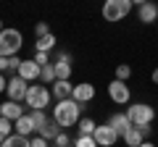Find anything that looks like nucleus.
I'll list each match as a JSON object with an SVG mask.
<instances>
[{
	"mask_svg": "<svg viewBox=\"0 0 158 147\" xmlns=\"http://www.w3.org/2000/svg\"><path fill=\"white\" fill-rule=\"evenodd\" d=\"M79 113H82V105L77 100H58L53 105V121H56L61 129H71L79 124Z\"/></svg>",
	"mask_w": 158,
	"mask_h": 147,
	"instance_id": "1",
	"label": "nucleus"
},
{
	"mask_svg": "<svg viewBox=\"0 0 158 147\" xmlns=\"http://www.w3.org/2000/svg\"><path fill=\"white\" fill-rule=\"evenodd\" d=\"M127 116H129L132 126H137V129H142L145 134H150V124L156 121L153 105H148V102H132V105L127 108Z\"/></svg>",
	"mask_w": 158,
	"mask_h": 147,
	"instance_id": "2",
	"label": "nucleus"
},
{
	"mask_svg": "<svg viewBox=\"0 0 158 147\" xmlns=\"http://www.w3.org/2000/svg\"><path fill=\"white\" fill-rule=\"evenodd\" d=\"M24 45V37L19 29H3L0 32V58H11L21 50Z\"/></svg>",
	"mask_w": 158,
	"mask_h": 147,
	"instance_id": "3",
	"label": "nucleus"
},
{
	"mask_svg": "<svg viewBox=\"0 0 158 147\" xmlns=\"http://www.w3.org/2000/svg\"><path fill=\"white\" fill-rule=\"evenodd\" d=\"M129 11H132V0H106L100 13H103L106 21L116 24V21H121V18L129 16Z\"/></svg>",
	"mask_w": 158,
	"mask_h": 147,
	"instance_id": "4",
	"label": "nucleus"
},
{
	"mask_svg": "<svg viewBox=\"0 0 158 147\" xmlns=\"http://www.w3.org/2000/svg\"><path fill=\"white\" fill-rule=\"evenodd\" d=\"M53 100V92L48 89L45 84H29V92H27V105L32 110H45Z\"/></svg>",
	"mask_w": 158,
	"mask_h": 147,
	"instance_id": "5",
	"label": "nucleus"
},
{
	"mask_svg": "<svg viewBox=\"0 0 158 147\" xmlns=\"http://www.w3.org/2000/svg\"><path fill=\"white\" fill-rule=\"evenodd\" d=\"M108 97H111L116 105H127V102L132 100V89H129V84H127V81L113 79L111 84H108Z\"/></svg>",
	"mask_w": 158,
	"mask_h": 147,
	"instance_id": "6",
	"label": "nucleus"
},
{
	"mask_svg": "<svg viewBox=\"0 0 158 147\" xmlns=\"http://www.w3.org/2000/svg\"><path fill=\"white\" fill-rule=\"evenodd\" d=\"M8 100H16V102H21V100H27V92H29V87H27V79H21V76H11L8 79Z\"/></svg>",
	"mask_w": 158,
	"mask_h": 147,
	"instance_id": "7",
	"label": "nucleus"
},
{
	"mask_svg": "<svg viewBox=\"0 0 158 147\" xmlns=\"http://www.w3.org/2000/svg\"><path fill=\"white\" fill-rule=\"evenodd\" d=\"M71 100H77L79 105L85 108L87 102L95 100V87L90 81H82V84H74V92H71Z\"/></svg>",
	"mask_w": 158,
	"mask_h": 147,
	"instance_id": "8",
	"label": "nucleus"
},
{
	"mask_svg": "<svg viewBox=\"0 0 158 147\" xmlns=\"http://www.w3.org/2000/svg\"><path fill=\"white\" fill-rule=\"evenodd\" d=\"M92 137H95V142L100 147H113L118 142V134L111 129V124H103V126L98 124V129H95V134H92Z\"/></svg>",
	"mask_w": 158,
	"mask_h": 147,
	"instance_id": "9",
	"label": "nucleus"
},
{
	"mask_svg": "<svg viewBox=\"0 0 158 147\" xmlns=\"http://www.w3.org/2000/svg\"><path fill=\"white\" fill-rule=\"evenodd\" d=\"M16 74L21 76V79H27V81H37L40 74H42V66L34 63V58H32V61H21V66H19Z\"/></svg>",
	"mask_w": 158,
	"mask_h": 147,
	"instance_id": "10",
	"label": "nucleus"
},
{
	"mask_svg": "<svg viewBox=\"0 0 158 147\" xmlns=\"http://www.w3.org/2000/svg\"><path fill=\"white\" fill-rule=\"evenodd\" d=\"M53 66H56V79H71V55L69 53H58Z\"/></svg>",
	"mask_w": 158,
	"mask_h": 147,
	"instance_id": "11",
	"label": "nucleus"
},
{
	"mask_svg": "<svg viewBox=\"0 0 158 147\" xmlns=\"http://www.w3.org/2000/svg\"><path fill=\"white\" fill-rule=\"evenodd\" d=\"M108 124H111V129L116 131L118 137H124L127 131L132 129V121H129V116H127V113H113L111 118H108Z\"/></svg>",
	"mask_w": 158,
	"mask_h": 147,
	"instance_id": "12",
	"label": "nucleus"
},
{
	"mask_svg": "<svg viewBox=\"0 0 158 147\" xmlns=\"http://www.w3.org/2000/svg\"><path fill=\"white\" fill-rule=\"evenodd\" d=\"M137 18H140L142 24H153L158 18V6L153 3V0H148V3H142V6H137Z\"/></svg>",
	"mask_w": 158,
	"mask_h": 147,
	"instance_id": "13",
	"label": "nucleus"
},
{
	"mask_svg": "<svg viewBox=\"0 0 158 147\" xmlns=\"http://www.w3.org/2000/svg\"><path fill=\"white\" fill-rule=\"evenodd\" d=\"M0 116L8 118V121H19V118L24 116V105H19L16 100H8V102L0 105Z\"/></svg>",
	"mask_w": 158,
	"mask_h": 147,
	"instance_id": "14",
	"label": "nucleus"
},
{
	"mask_svg": "<svg viewBox=\"0 0 158 147\" xmlns=\"http://www.w3.org/2000/svg\"><path fill=\"white\" fill-rule=\"evenodd\" d=\"M53 97H56V100H69V97H71V92H74V84L69 79H56L53 81Z\"/></svg>",
	"mask_w": 158,
	"mask_h": 147,
	"instance_id": "15",
	"label": "nucleus"
},
{
	"mask_svg": "<svg viewBox=\"0 0 158 147\" xmlns=\"http://www.w3.org/2000/svg\"><path fill=\"white\" fill-rule=\"evenodd\" d=\"M13 131H16V134H21V137H29L32 131H37V126H34V118H32L29 113H24L19 121H13Z\"/></svg>",
	"mask_w": 158,
	"mask_h": 147,
	"instance_id": "16",
	"label": "nucleus"
},
{
	"mask_svg": "<svg viewBox=\"0 0 158 147\" xmlns=\"http://www.w3.org/2000/svg\"><path fill=\"white\" fill-rule=\"evenodd\" d=\"M145 137H148V134H145L142 129H137V126H132V129L127 131V134L121 137V139H124V145H127V147H140L142 142H145Z\"/></svg>",
	"mask_w": 158,
	"mask_h": 147,
	"instance_id": "17",
	"label": "nucleus"
},
{
	"mask_svg": "<svg viewBox=\"0 0 158 147\" xmlns=\"http://www.w3.org/2000/svg\"><path fill=\"white\" fill-rule=\"evenodd\" d=\"M37 134H40V137H45V139H48V142H56V137H58V134H61V126H58V124H56V121H53V118H50V121H48V124H45V126H42V129H40V131H37Z\"/></svg>",
	"mask_w": 158,
	"mask_h": 147,
	"instance_id": "18",
	"label": "nucleus"
},
{
	"mask_svg": "<svg viewBox=\"0 0 158 147\" xmlns=\"http://www.w3.org/2000/svg\"><path fill=\"white\" fill-rule=\"evenodd\" d=\"M53 47H56V34H53V32L48 34V37H40V40L34 42V50H37V53H50Z\"/></svg>",
	"mask_w": 158,
	"mask_h": 147,
	"instance_id": "19",
	"label": "nucleus"
},
{
	"mask_svg": "<svg viewBox=\"0 0 158 147\" xmlns=\"http://www.w3.org/2000/svg\"><path fill=\"white\" fill-rule=\"evenodd\" d=\"M0 147H32V139L29 137H21V134H11Z\"/></svg>",
	"mask_w": 158,
	"mask_h": 147,
	"instance_id": "20",
	"label": "nucleus"
},
{
	"mask_svg": "<svg viewBox=\"0 0 158 147\" xmlns=\"http://www.w3.org/2000/svg\"><path fill=\"white\" fill-rule=\"evenodd\" d=\"M79 137H92L95 134V129H98V124L92 118H79Z\"/></svg>",
	"mask_w": 158,
	"mask_h": 147,
	"instance_id": "21",
	"label": "nucleus"
},
{
	"mask_svg": "<svg viewBox=\"0 0 158 147\" xmlns=\"http://www.w3.org/2000/svg\"><path fill=\"white\" fill-rule=\"evenodd\" d=\"M11 131H13V121H8V118H3V116H0V145L11 137Z\"/></svg>",
	"mask_w": 158,
	"mask_h": 147,
	"instance_id": "22",
	"label": "nucleus"
},
{
	"mask_svg": "<svg viewBox=\"0 0 158 147\" xmlns=\"http://www.w3.org/2000/svg\"><path fill=\"white\" fill-rule=\"evenodd\" d=\"M40 79L45 81V84H53V81H56V66H53V63L42 66V74H40Z\"/></svg>",
	"mask_w": 158,
	"mask_h": 147,
	"instance_id": "23",
	"label": "nucleus"
},
{
	"mask_svg": "<svg viewBox=\"0 0 158 147\" xmlns=\"http://www.w3.org/2000/svg\"><path fill=\"white\" fill-rule=\"evenodd\" d=\"M29 116H32V118H34V126H37V131L42 129V126H45L48 121H50V118H48V116H45V110H32V113H29Z\"/></svg>",
	"mask_w": 158,
	"mask_h": 147,
	"instance_id": "24",
	"label": "nucleus"
},
{
	"mask_svg": "<svg viewBox=\"0 0 158 147\" xmlns=\"http://www.w3.org/2000/svg\"><path fill=\"white\" fill-rule=\"evenodd\" d=\"M74 147H100L95 142V137H77L74 139Z\"/></svg>",
	"mask_w": 158,
	"mask_h": 147,
	"instance_id": "25",
	"label": "nucleus"
},
{
	"mask_svg": "<svg viewBox=\"0 0 158 147\" xmlns=\"http://www.w3.org/2000/svg\"><path fill=\"white\" fill-rule=\"evenodd\" d=\"M132 76V68L127 66V63H121V66H116V79H121V81H127Z\"/></svg>",
	"mask_w": 158,
	"mask_h": 147,
	"instance_id": "26",
	"label": "nucleus"
},
{
	"mask_svg": "<svg viewBox=\"0 0 158 147\" xmlns=\"http://www.w3.org/2000/svg\"><path fill=\"white\" fill-rule=\"evenodd\" d=\"M34 34H37V40H40V37H48V34H50V26H48V21H40L37 26H34Z\"/></svg>",
	"mask_w": 158,
	"mask_h": 147,
	"instance_id": "27",
	"label": "nucleus"
},
{
	"mask_svg": "<svg viewBox=\"0 0 158 147\" xmlns=\"http://www.w3.org/2000/svg\"><path fill=\"white\" fill-rule=\"evenodd\" d=\"M56 145H58V147H69V145H71V137H69V134H63V131H61V134L56 137Z\"/></svg>",
	"mask_w": 158,
	"mask_h": 147,
	"instance_id": "28",
	"label": "nucleus"
},
{
	"mask_svg": "<svg viewBox=\"0 0 158 147\" xmlns=\"http://www.w3.org/2000/svg\"><path fill=\"white\" fill-rule=\"evenodd\" d=\"M34 63H40V66H48V53H34Z\"/></svg>",
	"mask_w": 158,
	"mask_h": 147,
	"instance_id": "29",
	"label": "nucleus"
},
{
	"mask_svg": "<svg viewBox=\"0 0 158 147\" xmlns=\"http://www.w3.org/2000/svg\"><path fill=\"white\" fill-rule=\"evenodd\" d=\"M32 147H50V145H48V139H45V137H34V139H32Z\"/></svg>",
	"mask_w": 158,
	"mask_h": 147,
	"instance_id": "30",
	"label": "nucleus"
},
{
	"mask_svg": "<svg viewBox=\"0 0 158 147\" xmlns=\"http://www.w3.org/2000/svg\"><path fill=\"white\" fill-rule=\"evenodd\" d=\"M8 89V79H6V76H3V74H0V95H3V92H6Z\"/></svg>",
	"mask_w": 158,
	"mask_h": 147,
	"instance_id": "31",
	"label": "nucleus"
},
{
	"mask_svg": "<svg viewBox=\"0 0 158 147\" xmlns=\"http://www.w3.org/2000/svg\"><path fill=\"white\" fill-rule=\"evenodd\" d=\"M153 84H158V68H153Z\"/></svg>",
	"mask_w": 158,
	"mask_h": 147,
	"instance_id": "32",
	"label": "nucleus"
},
{
	"mask_svg": "<svg viewBox=\"0 0 158 147\" xmlns=\"http://www.w3.org/2000/svg\"><path fill=\"white\" fill-rule=\"evenodd\" d=\"M142 3H148V0H132V6H142Z\"/></svg>",
	"mask_w": 158,
	"mask_h": 147,
	"instance_id": "33",
	"label": "nucleus"
},
{
	"mask_svg": "<svg viewBox=\"0 0 158 147\" xmlns=\"http://www.w3.org/2000/svg\"><path fill=\"white\" fill-rule=\"evenodd\" d=\"M140 147H156V145H153V142H142Z\"/></svg>",
	"mask_w": 158,
	"mask_h": 147,
	"instance_id": "34",
	"label": "nucleus"
},
{
	"mask_svg": "<svg viewBox=\"0 0 158 147\" xmlns=\"http://www.w3.org/2000/svg\"><path fill=\"white\" fill-rule=\"evenodd\" d=\"M0 32H3V21H0Z\"/></svg>",
	"mask_w": 158,
	"mask_h": 147,
	"instance_id": "35",
	"label": "nucleus"
},
{
	"mask_svg": "<svg viewBox=\"0 0 158 147\" xmlns=\"http://www.w3.org/2000/svg\"><path fill=\"white\" fill-rule=\"evenodd\" d=\"M50 147H58V145H50Z\"/></svg>",
	"mask_w": 158,
	"mask_h": 147,
	"instance_id": "36",
	"label": "nucleus"
}]
</instances>
